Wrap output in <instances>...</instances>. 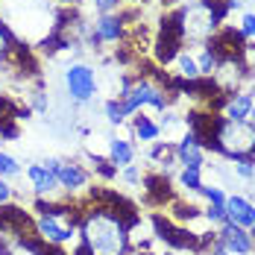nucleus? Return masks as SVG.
Segmentation results:
<instances>
[{
  "mask_svg": "<svg viewBox=\"0 0 255 255\" xmlns=\"http://www.w3.org/2000/svg\"><path fill=\"white\" fill-rule=\"evenodd\" d=\"M135 223V217L121 220L109 208L94 211L82 223V241L91 255H124L127 250V229Z\"/></svg>",
  "mask_w": 255,
  "mask_h": 255,
  "instance_id": "obj_1",
  "label": "nucleus"
},
{
  "mask_svg": "<svg viewBox=\"0 0 255 255\" xmlns=\"http://www.w3.org/2000/svg\"><path fill=\"white\" fill-rule=\"evenodd\" d=\"M217 147L232 158H247L255 153V127L247 121H223L214 135Z\"/></svg>",
  "mask_w": 255,
  "mask_h": 255,
  "instance_id": "obj_2",
  "label": "nucleus"
},
{
  "mask_svg": "<svg viewBox=\"0 0 255 255\" xmlns=\"http://www.w3.org/2000/svg\"><path fill=\"white\" fill-rule=\"evenodd\" d=\"M65 82H68V91H71L74 100H88V97L94 94V71L85 68V65H74V68H68Z\"/></svg>",
  "mask_w": 255,
  "mask_h": 255,
  "instance_id": "obj_3",
  "label": "nucleus"
},
{
  "mask_svg": "<svg viewBox=\"0 0 255 255\" xmlns=\"http://www.w3.org/2000/svg\"><path fill=\"white\" fill-rule=\"evenodd\" d=\"M220 247L226 250V253H235V255H250L253 250V238L247 235V229H241V226H235V223H223V229H220Z\"/></svg>",
  "mask_w": 255,
  "mask_h": 255,
  "instance_id": "obj_4",
  "label": "nucleus"
},
{
  "mask_svg": "<svg viewBox=\"0 0 255 255\" xmlns=\"http://www.w3.org/2000/svg\"><path fill=\"white\" fill-rule=\"evenodd\" d=\"M144 103H150L155 109H164V97L155 91L153 85H147V82H141V85H135L132 91H127V100H124V109L129 112H135L138 106H144Z\"/></svg>",
  "mask_w": 255,
  "mask_h": 255,
  "instance_id": "obj_5",
  "label": "nucleus"
},
{
  "mask_svg": "<svg viewBox=\"0 0 255 255\" xmlns=\"http://www.w3.org/2000/svg\"><path fill=\"white\" fill-rule=\"evenodd\" d=\"M226 217H229V223H235V226L250 229L255 223V208L244 197H229L226 200Z\"/></svg>",
  "mask_w": 255,
  "mask_h": 255,
  "instance_id": "obj_6",
  "label": "nucleus"
},
{
  "mask_svg": "<svg viewBox=\"0 0 255 255\" xmlns=\"http://www.w3.org/2000/svg\"><path fill=\"white\" fill-rule=\"evenodd\" d=\"M176 155L185 167H203V144L194 132H188L176 147Z\"/></svg>",
  "mask_w": 255,
  "mask_h": 255,
  "instance_id": "obj_7",
  "label": "nucleus"
},
{
  "mask_svg": "<svg viewBox=\"0 0 255 255\" xmlns=\"http://www.w3.org/2000/svg\"><path fill=\"white\" fill-rule=\"evenodd\" d=\"M47 170H53V176L59 179V185L65 188H82L85 185V173L79 170L77 164H62V161H47Z\"/></svg>",
  "mask_w": 255,
  "mask_h": 255,
  "instance_id": "obj_8",
  "label": "nucleus"
},
{
  "mask_svg": "<svg viewBox=\"0 0 255 255\" xmlns=\"http://www.w3.org/2000/svg\"><path fill=\"white\" fill-rule=\"evenodd\" d=\"M26 173H29V179H32V185H35V191H38V194H50L53 188L59 185V179L53 176V170L41 167V164H32Z\"/></svg>",
  "mask_w": 255,
  "mask_h": 255,
  "instance_id": "obj_9",
  "label": "nucleus"
},
{
  "mask_svg": "<svg viewBox=\"0 0 255 255\" xmlns=\"http://www.w3.org/2000/svg\"><path fill=\"white\" fill-rule=\"evenodd\" d=\"M38 232H41V238L50 241V244H62V241L71 238V229H62V226H59L53 217H47V214L38 220Z\"/></svg>",
  "mask_w": 255,
  "mask_h": 255,
  "instance_id": "obj_10",
  "label": "nucleus"
},
{
  "mask_svg": "<svg viewBox=\"0 0 255 255\" xmlns=\"http://www.w3.org/2000/svg\"><path fill=\"white\" fill-rule=\"evenodd\" d=\"M250 112H253V97H250V94H238V97L226 106V121H247Z\"/></svg>",
  "mask_w": 255,
  "mask_h": 255,
  "instance_id": "obj_11",
  "label": "nucleus"
},
{
  "mask_svg": "<svg viewBox=\"0 0 255 255\" xmlns=\"http://www.w3.org/2000/svg\"><path fill=\"white\" fill-rule=\"evenodd\" d=\"M118 35H121V21L118 18H103L100 24H97L94 41H115Z\"/></svg>",
  "mask_w": 255,
  "mask_h": 255,
  "instance_id": "obj_12",
  "label": "nucleus"
},
{
  "mask_svg": "<svg viewBox=\"0 0 255 255\" xmlns=\"http://www.w3.org/2000/svg\"><path fill=\"white\" fill-rule=\"evenodd\" d=\"M109 153H112V161L115 164H129L132 161V147L127 141H112L109 144Z\"/></svg>",
  "mask_w": 255,
  "mask_h": 255,
  "instance_id": "obj_13",
  "label": "nucleus"
},
{
  "mask_svg": "<svg viewBox=\"0 0 255 255\" xmlns=\"http://www.w3.org/2000/svg\"><path fill=\"white\" fill-rule=\"evenodd\" d=\"M135 132L141 135V141H153L155 135H158V127H155L153 121H147V118L141 115V118H135Z\"/></svg>",
  "mask_w": 255,
  "mask_h": 255,
  "instance_id": "obj_14",
  "label": "nucleus"
},
{
  "mask_svg": "<svg viewBox=\"0 0 255 255\" xmlns=\"http://www.w3.org/2000/svg\"><path fill=\"white\" fill-rule=\"evenodd\" d=\"M179 71H182V77H188V79L200 77V65H197L188 53H182V56H179Z\"/></svg>",
  "mask_w": 255,
  "mask_h": 255,
  "instance_id": "obj_15",
  "label": "nucleus"
},
{
  "mask_svg": "<svg viewBox=\"0 0 255 255\" xmlns=\"http://www.w3.org/2000/svg\"><path fill=\"white\" fill-rule=\"evenodd\" d=\"M182 185H185L188 191H200V188H203V182H200V167H185V170H182Z\"/></svg>",
  "mask_w": 255,
  "mask_h": 255,
  "instance_id": "obj_16",
  "label": "nucleus"
},
{
  "mask_svg": "<svg viewBox=\"0 0 255 255\" xmlns=\"http://www.w3.org/2000/svg\"><path fill=\"white\" fill-rule=\"evenodd\" d=\"M205 220L208 223H217V226H223L229 217H226V205H217V203H211L208 205V211H205Z\"/></svg>",
  "mask_w": 255,
  "mask_h": 255,
  "instance_id": "obj_17",
  "label": "nucleus"
},
{
  "mask_svg": "<svg viewBox=\"0 0 255 255\" xmlns=\"http://www.w3.org/2000/svg\"><path fill=\"white\" fill-rule=\"evenodd\" d=\"M197 65H200V74H214V71H217V56L211 50H205Z\"/></svg>",
  "mask_w": 255,
  "mask_h": 255,
  "instance_id": "obj_18",
  "label": "nucleus"
},
{
  "mask_svg": "<svg viewBox=\"0 0 255 255\" xmlns=\"http://www.w3.org/2000/svg\"><path fill=\"white\" fill-rule=\"evenodd\" d=\"M15 173H18V161L12 155L0 153V176H15Z\"/></svg>",
  "mask_w": 255,
  "mask_h": 255,
  "instance_id": "obj_19",
  "label": "nucleus"
},
{
  "mask_svg": "<svg viewBox=\"0 0 255 255\" xmlns=\"http://www.w3.org/2000/svg\"><path fill=\"white\" fill-rule=\"evenodd\" d=\"M200 194H203L205 200H208V203H217V205H226V197H223V191H220V188H200Z\"/></svg>",
  "mask_w": 255,
  "mask_h": 255,
  "instance_id": "obj_20",
  "label": "nucleus"
},
{
  "mask_svg": "<svg viewBox=\"0 0 255 255\" xmlns=\"http://www.w3.org/2000/svg\"><path fill=\"white\" fill-rule=\"evenodd\" d=\"M106 115H109L112 124H121L124 115H127V109H124V103H121V106H118V103H109V106H106Z\"/></svg>",
  "mask_w": 255,
  "mask_h": 255,
  "instance_id": "obj_21",
  "label": "nucleus"
},
{
  "mask_svg": "<svg viewBox=\"0 0 255 255\" xmlns=\"http://www.w3.org/2000/svg\"><path fill=\"white\" fill-rule=\"evenodd\" d=\"M238 173H241L244 179H250V176L255 173V170H253V164H250L247 158H238Z\"/></svg>",
  "mask_w": 255,
  "mask_h": 255,
  "instance_id": "obj_22",
  "label": "nucleus"
},
{
  "mask_svg": "<svg viewBox=\"0 0 255 255\" xmlns=\"http://www.w3.org/2000/svg\"><path fill=\"white\" fill-rule=\"evenodd\" d=\"M9 44H12V35H9V29L0 24V53L9 50Z\"/></svg>",
  "mask_w": 255,
  "mask_h": 255,
  "instance_id": "obj_23",
  "label": "nucleus"
},
{
  "mask_svg": "<svg viewBox=\"0 0 255 255\" xmlns=\"http://www.w3.org/2000/svg\"><path fill=\"white\" fill-rule=\"evenodd\" d=\"M241 35H255V15H247V18H244Z\"/></svg>",
  "mask_w": 255,
  "mask_h": 255,
  "instance_id": "obj_24",
  "label": "nucleus"
},
{
  "mask_svg": "<svg viewBox=\"0 0 255 255\" xmlns=\"http://www.w3.org/2000/svg\"><path fill=\"white\" fill-rule=\"evenodd\" d=\"M112 6H118V0H97V9L100 12H109Z\"/></svg>",
  "mask_w": 255,
  "mask_h": 255,
  "instance_id": "obj_25",
  "label": "nucleus"
},
{
  "mask_svg": "<svg viewBox=\"0 0 255 255\" xmlns=\"http://www.w3.org/2000/svg\"><path fill=\"white\" fill-rule=\"evenodd\" d=\"M9 194H12V191H9V185L0 179V203H6V200H9Z\"/></svg>",
  "mask_w": 255,
  "mask_h": 255,
  "instance_id": "obj_26",
  "label": "nucleus"
},
{
  "mask_svg": "<svg viewBox=\"0 0 255 255\" xmlns=\"http://www.w3.org/2000/svg\"><path fill=\"white\" fill-rule=\"evenodd\" d=\"M0 135H3V138H15V135H18V129H15V127H0Z\"/></svg>",
  "mask_w": 255,
  "mask_h": 255,
  "instance_id": "obj_27",
  "label": "nucleus"
},
{
  "mask_svg": "<svg viewBox=\"0 0 255 255\" xmlns=\"http://www.w3.org/2000/svg\"><path fill=\"white\" fill-rule=\"evenodd\" d=\"M124 179H127V182H138V170H135V167H127Z\"/></svg>",
  "mask_w": 255,
  "mask_h": 255,
  "instance_id": "obj_28",
  "label": "nucleus"
},
{
  "mask_svg": "<svg viewBox=\"0 0 255 255\" xmlns=\"http://www.w3.org/2000/svg\"><path fill=\"white\" fill-rule=\"evenodd\" d=\"M250 124L255 127V106H253V112H250Z\"/></svg>",
  "mask_w": 255,
  "mask_h": 255,
  "instance_id": "obj_29",
  "label": "nucleus"
},
{
  "mask_svg": "<svg viewBox=\"0 0 255 255\" xmlns=\"http://www.w3.org/2000/svg\"><path fill=\"white\" fill-rule=\"evenodd\" d=\"M241 3H247V0H229V6H241Z\"/></svg>",
  "mask_w": 255,
  "mask_h": 255,
  "instance_id": "obj_30",
  "label": "nucleus"
},
{
  "mask_svg": "<svg viewBox=\"0 0 255 255\" xmlns=\"http://www.w3.org/2000/svg\"><path fill=\"white\" fill-rule=\"evenodd\" d=\"M250 238H255V223H253V226H250Z\"/></svg>",
  "mask_w": 255,
  "mask_h": 255,
  "instance_id": "obj_31",
  "label": "nucleus"
}]
</instances>
